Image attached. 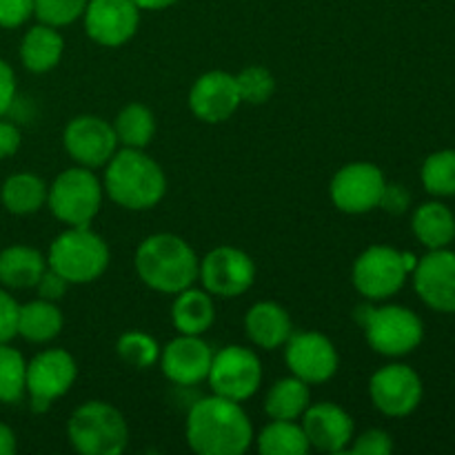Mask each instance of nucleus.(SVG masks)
Instances as JSON below:
<instances>
[{
  "mask_svg": "<svg viewBox=\"0 0 455 455\" xmlns=\"http://www.w3.org/2000/svg\"><path fill=\"white\" fill-rule=\"evenodd\" d=\"M83 18L93 43L102 47H123L140 27V7L133 0H89Z\"/></svg>",
  "mask_w": 455,
  "mask_h": 455,
  "instance_id": "nucleus-16",
  "label": "nucleus"
},
{
  "mask_svg": "<svg viewBox=\"0 0 455 455\" xmlns=\"http://www.w3.org/2000/svg\"><path fill=\"white\" fill-rule=\"evenodd\" d=\"M62 327H65V318H62V311L58 309L56 302L38 298V300L27 302L18 309V336L36 342V345H43V342L60 336Z\"/></svg>",
  "mask_w": 455,
  "mask_h": 455,
  "instance_id": "nucleus-25",
  "label": "nucleus"
},
{
  "mask_svg": "<svg viewBox=\"0 0 455 455\" xmlns=\"http://www.w3.org/2000/svg\"><path fill=\"white\" fill-rule=\"evenodd\" d=\"M247 336L258 349L274 351L287 345L293 333V323L289 311L274 300L256 302L244 315Z\"/></svg>",
  "mask_w": 455,
  "mask_h": 455,
  "instance_id": "nucleus-21",
  "label": "nucleus"
},
{
  "mask_svg": "<svg viewBox=\"0 0 455 455\" xmlns=\"http://www.w3.org/2000/svg\"><path fill=\"white\" fill-rule=\"evenodd\" d=\"M240 100L247 105H265L275 93V78L267 67L251 65L235 74Z\"/></svg>",
  "mask_w": 455,
  "mask_h": 455,
  "instance_id": "nucleus-34",
  "label": "nucleus"
},
{
  "mask_svg": "<svg viewBox=\"0 0 455 455\" xmlns=\"http://www.w3.org/2000/svg\"><path fill=\"white\" fill-rule=\"evenodd\" d=\"M107 191L116 204L129 212H147L164 198L167 178L163 167L142 149H118L105 164Z\"/></svg>",
  "mask_w": 455,
  "mask_h": 455,
  "instance_id": "nucleus-2",
  "label": "nucleus"
},
{
  "mask_svg": "<svg viewBox=\"0 0 455 455\" xmlns=\"http://www.w3.org/2000/svg\"><path fill=\"white\" fill-rule=\"evenodd\" d=\"M422 380L407 364H387L378 369L369 382V395L380 413L389 418H404L422 403Z\"/></svg>",
  "mask_w": 455,
  "mask_h": 455,
  "instance_id": "nucleus-14",
  "label": "nucleus"
},
{
  "mask_svg": "<svg viewBox=\"0 0 455 455\" xmlns=\"http://www.w3.org/2000/svg\"><path fill=\"white\" fill-rule=\"evenodd\" d=\"M76 378H78V364L69 351H40L31 363H27L25 387L31 398V409L36 413L47 411L74 387Z\"/></svg>",
  "mask_w": 455,
  "mask_h": 455,
  "instance_id": "nucleus-10",
  "label": "nucleus"
},
{
  "mask_svg": "<svg viewBox=\"0 0 455 455\" xmlns=\"http://www.w3.org/2000/svg\"><path fill=\"white\" fill-rule=\"evenodd\" d=\"M262 455H307L311 444L298 420H271L258 435Z\"/></svg>",
  "mask_w": 455,
  "mask_h": 455,
  "instance_id": "nucleus-30",
  "label": "nucleus"
},
{
  "mask_svg": "<svg viewBox=\"0 0 455 455\" xmlns=\"http://www.w3.org/2000/svg\"><path fill=\"white\" fill-rule=\"evenodd\" d=\"M133 267L147 287L176 296L198 280L200 260L180 235L154 234L140 243Z\"/></svg>",
  "mask_w": 455,
  "mask_h": 455,
  "instance_id": "nucleus-3",
  "label": "nucleus"
},
{
  "mask_svg": "<svg viewBox=\"0 0 455 455\" xmlns=\"http://www.w3.org/2000/svg\"><path fill=\"white\" fill-rule=\"evenodd\" d=\"M407 275L409 271L403 262V251L387 244H373L364 249L351 271L354 287L367 300H387L395 296L407 283Z\"/></svg>",
  "mask_w": 455,
  "mask_h": 455,
  "instance_id": "nucleus-9",
  "label": "nucleus"
},
{
  "mask_svg": "<svg viewBox=\"0 0 455 455\" xmlns=\"http://www.w3.org/2000/svg\"><path fill=\"white\" fill-rule=\"evenodd\" d=\"M109 247L89 227H69L49 247L47 265L69 284H87L109 267Z\"/></svg>",
  "mask_w": 455,
  "mask_h": 455,
  "instance_id": "nucleus-6",
  "label": "nucleus"
},
{
  "mask_svg": "<svg viewBox=\"0 0 455 455\" xmlns=\"http://www.w3.org/2000/svg\"><path fill=\"white\" fill-rule=\"evenodd\" d=\"M47 269V260L38 249L13 244L0 251V283L12 289L36 287Z\"/></svg>",
  "mask_w": 455,
  "mask_h": 455,
  "instance_id": "nucleus-24",
  "label": "nucleus"
},
{
  "mask_svg": "<svg viewBox=\"0 0 455 455\" xmlns=\"http://www.w3.org/2000/svg\"><path fill=\"white\" fill-rule=\"evenodd\" d=\"M47 185L34 173H16L3 185V204L16 216L40 212L47 203Z\"/></svg>",
  "mask_w": 455,
  "mask_h": 455,
  "instance_id": "nucleus-29",
  "label": "nucleus"
},
{
  "mask_svg": "<svg viewBox=\"0 0 455 455\" xmlns=\"http://www.w3.org/2000/svg\"><path fill=\"white\" fill-rule=\"evenodd\" d=\"M411 229L427 249H444L455 240V216L443 203H425L413 213Z\"/></svg>",
  "mask_w": 455,
  "mask_h": 455,
  "instance_id": "nucleus-27",
  "label": "nucleus"
},
{
  "mask_svg": "<svg viewBox=\"0 0 455 455\" xmlns=\"http://www.w3.org/2000/svg\"><path fill=\"white\" fill-rule=\"evenodd\" d=\"M207 380L216 395L244 403L260 389L262 363L256 351L240 345H229L213 354Z\"/></svg>",
  "mask_w": 455,
  "mask_h": 455,
  "instance_id": "nucleus-8",
  "label": "nucleus"
},
{
  "mask_svg": "<svg viewBox=\"0 0 455 455\" xmlns=\"http://www.w3.org/2000/svg\"><path fill=\"white\" fill-rule=\"evenodd\" d=\"M413 287L427 307L455 314V251L431 249L413 269Z\"/></svg>",
  "mask_w": 455,
  "mask_h": 455,
  "instance_id": "nucleus-17",
  "label": "nucleus"
},
{
  "mask_svg": "<svg viewBox=\"0 0 455 455\" xmlns=\"http://www.w3.org/2000/svg\"><path fill=\"white\" fill-rule=\"evenodd\" d=\"M27 363L20 351L0 345V403H20L27 394Z\"/></svg>",
  "mask_w": 455,
  "mask_h": 455,
  "instance_id": "nucleus-32",
  "label": "nucleus"
},
{
  "mask_svg": "<svg viewBox=\"0 0 455 455\" xmlns=\"http://www.w3.org/2000/svg\"><path fill=\"white\" fill-rule=\"evenodd\" d=\"M36 289H38V296L43 298V300L58 302L62 300V296H65L67 289H69V283H67L58 271H53L52 267L47 265L44 274L40 275V280L36 283Z\"/></svg>",
  "mask_w": 455,
  "mask_h": 455,
  "instance_id": "nucleus-39",
  "label": "nucleus"
},
{
  "mask_svg": "<svg viewBox=\"0 0 455 455\" xmlns=\"http://www.w3.org/2000/svg\"><path fill=\"white\" fill-rule=\"evenodd\" d=\"M311 385L296 376L274 382L267 391L265 411L271 420H298L311 404Z\"/></svg>",
  "mask_w": 455,
  "mask_h": 455,
  "instance_id": "nucleus-26",
  "label": "nucleus"
},
{
  "mask_svg": "<svg viewBox=\"0 0 455 455\" xmlns=\"http://www.w3.org/2000/svg\"><path fill=\"white\" fill-rule=\"evenodd\" d=\"M243 105L235 76L227 71H207L194 83L189 92V109L198 120L218 124L229 120Z\"/></svg>",
  "mask_w": 455,
  "mask_h": 455,
  "instance_id": "nucleus-18",
  "label": "nucleus"
},
{
  "mask_svg": "<svg viewBox=\"0 0 455 455\" xmlns=\"http://www.w3.org/2000/svg\"><path fill=\"white\" fill-rule=\"evenodd\" d=\"M34 13V0H0V27H20Z\"/></svg>",
  "mask_w": 455,
  "mask_h": 455,
  "instance_id": "nucleus-37",
  "label": "nucleus"
},
{
  "mask_svg": "<svg viewBox=\"0 0 455 455\" xmlns=\"http://www.w3.org/2000/svg\"><path fill=\"white\" fill-rule=\"evenodd\" d=\"M409 204H411V196H409V191L404 189L403 185H398V182H387L385 189H382V198L378 207L385 209L387 213L400 216V213L407 212Z\"/></svg>",
  "mask_w": 455,
  "mask_h": 455,
  "instance_id": "nucleus-40",
  "label": "nucleus"
},
{
  "mask_svg": "<svg viewBox=\"0 0 455 455\" xmlns=\"http://www.w3.org/2000/svg\"><path fill=\"white\" fill-rule=\"evenodd\" d=\"M300 425L311 449L323 453L347 451L354 438V420L345 409L333 403L309 404Z\"/></svg>",
  "mask_w": 455,
  "mask_h": 455,
  "instance_id": "nucleus-20",
  "label": "nucleus"
},
{
  "mask_svg": "<svg viewBox=\"0 0 455 455\" xmlns=\"http://www.w3.org/2000/svg\"><path fill=\"white\" fill-rule=\"evenodd\" d=\"M20 147V132L12 123H0V158H9Z\"/></svg>",
  "mask_w": 455,
  "mask_h": 455,
  "instance_id": "nucleus-42",
  "label": "nucleus"
},
{
  "mask_svg": "<svg viewBox=\"0 0 455 455\" xmlns=\"http://www.w3.org/2000/svg\"><path fill=\"white\" fill-rule=\"evenodd\" d=\"M120 360L133 369H149L158 363L160 345L154 336L145 331H127L116 342Z\"/></svg>",
  "mask_w": 455,
  "mask_h": 455,
  "instance_id": "nucleus-33",
  "label": "nucleus"
},
{
  "mask_svg": "<svg viewBox=\"0 0 455 455\" xmlns=\"http://www.w3.org/2000/svg\"><path fill=\"white\" fill-rule=\"evenodd\" d=\"M18 309L9 293L0 289V345H7L13 336H18Z\"/></svg>",
  "mask_w": 455,
  "mask_h": 455,
  "instance_id": "nucleus-38",
  "label": "nucleus"
},
{
  "mask_svg": "<svg viewBox=\"0 0 455 455\" xmlns=\"http://www.w3.org/2000/svg\"><path fill=\"white\" fill-rule=\"evenodd\" d=\"M355 320L364 329L369 347L387 358L411 354L425 338V324L407 307L363 305L355 309Z\"/></svg>",
  "mask_w": 455,
  "mask_h": 455,
  "instance_id": "nucleus-5",
  "label": "nucleus"
},
{
  "mask_svg": "<svg viewBox=\"0 0 455 455\" xmlns=\"http://www.w3.org/2000/svg\"><path fill=\"white\" fill-rule=\"evenodd\" d=\"M16 451V435L7 425H0V455H12Z\"/></svg>",
  "mask_w": 455,
  "mask_h": 455,
  "instance_id": "nucleus-43",
  "label": "nucleus"
},
{
  "mask_svg": "<svg viewBox=\"0 0 455 455\" xmlns=\"http://www.w3.org/2000/svg\"><path fill=\"white\" fill-rule=\"evenodd\" d=\"M49 209L69 227H89L102 207V182L89 167L58 173L47 194Z\"/></svg>",
  "mask_w": 455,
  "mask_h": 455,
  "instance_id": "nucleus-7",
  "label": "nucleus"
},
{
  "mask_svg": "<svg viewBox=\"0 0 455 455\" xmlns=\"http://www.w3.org/2000/svg\"><path fill=\"white\" fill-rule=\"evenodd\" d=\"M62 53H65V40L58 34V27L40 22V25L31 27L25 34V38H22V65L29 71H34V74L52 71L62 60Z\"/></svg>",
  "mask_w": 455,
  "mask_h": 455,
  "instance_id": "nucleus-23",
  "label": "nucleus"
},
{
  "mask_svg": "<svg viewBox=\"0 0 455 455\" xmlns=\"http://www.w3.org/2000/svg\"><path fill=\"white\" fill-rule=\"evenodd\" d=\"M67 435L83 455H120L129 444L127 420L114 404L102 400L80 404L67 422Z\"/></svg>",
  "mask_w": 455,
  "mask_h": 455,
  "instance_id": "nucleus-4",
  "label": "nucleus"
},
{
  "mask_svg": "<svg viewBox=\"0 0 455 455\" xmlns=\"http://www.w3.org/2000/svg\"><path fill=\"white\" fill-rule=\"evenodd\" d=\"M284 349V360L291 376L300 378L307 385H323L331 380L338 371V349L324 333L300 331L291 333Z\"/></svg>",
  "mask_w": 455,
  "mask_h": 455,
  "instance_id": "nucleus-13",
  "label": "nucleus"
},
{
  "mask_svg": "<svg viewBox=\"0 0 455 455\" xmlns=\"http://www.w3.org/2000/svg\"><path fill=\"white\" fill-rule=\"evenodd\" d=\"M198 278L204 291L218 298H238L256 280L251 256L238 247H216L200 260Z\"/></svg>",
  "mask_w": 455,
  "mask_h": 455,
  "instance_id": "nucleus-11",
  "label": "nucleus"
},
{
  "mask_svg": "<svg viewBox=\"0 0 455 455\" xmlns=\"http://www.w3.org/2000/svg\"><path fill=\"white\" fill-rule=\"evenodd\" d=\"M133 3L142 9H147V12H160V9H167L172 7L173 3H178V0H133Z\"/></svg>",
  "mask_w": 455,
  "mask_h": 455,
  "instance_id": "nucleus-44",
  "label": "nucleus"
},
{
  "mask_svg": "<svg viewBox=\"0 0 455 455\" xmlns=\"http://www.w3.org/2000/svg\"><path fill=\"white\" fill-rule=\"evenodd\" d=\"M160 367L169 382L180 387H194L207 380L213 351L200 336H180L160 349Z\"/></svg>",
  "mask_w": 455,
  "mask_h": 455,
  "instance_id": "nucleus-19",
  "label": "nucleus"
},
{
  "mask_svg": "<svg viewBox=\"0 0 455 455\" xmlns=\"http://www.w3.org/2000/svg\"><path fill=\"white\" fill-rule=\"evenodd\" d=\"M185 435L200 455H240L251 447L253 427L240 403L213 394L189 409Z\"/></svg>",
  "mask_w": 455,
  "mask_h": 455,
  "instance_id": "nucleus-1",
  "label": "nucleus"
},
{
  "mask_svg": "<svg viewBox=\"0 0 455 455\" xmlns=\"http://www.w3.org/2000/svg\"><path fill=\"white\" fill-rule=\"evenodd\" d=\"M89 0H34V13L40 22L67 27L84 13Z\"/></svg>",
  "mask_w": 455,
  "mask_h": 455,
  "instance_id": "nucleus-35",
  "label": "nucleus"
},
{
  "mask_svg": "<svg viewBox=\"0 0 455 455\" xmlns=\"http://www.w3.org/2000/svg\"><path fill=\"white\" fill-rule=\"evenodd\" d=\"M216 320V307H213L212 293L204 289L187 287L176 293L172 307V323L185 336H203L209 331Z\"/></svg>",
  "mask_w": 455,
  "mask_h": 455,
  "instance_id": "nucleus-22",
  "label": "nucleus"
},
{
  "mask_svg": "<svg viewBox=\"0 0 455 455\" xmlns=\"http://www.w3.org/2000/svg\"><path fill=\"white\" fill-rule=\"evenodd\" d=\"M387 180L371 163H349L333 176L329 194L342 213L360 216L378 209Z\"/></svg>",
  "mask_w": 455,
  "mask_h": 455,
  "instance_id": "nucleus-12",
  "label": "nucleus"
},
{
  "mask_svg": "<svg viewBox=\"0 0 455 455\" xmlns=\"http://www.w3.org/2000/svg\"><path fill=\"white\" fill-rule=\"evenodd\" d=\"M16 96V78H13L12 67L0 60V116L7 114Z\"/></svg>",
  "mask_w": 455,
  "mask_h": 455,
  "instance_id": "nucleus-41",
  "label": "nucleus"
},
{
  "mask_svg": "<svg viewBox=\"0 0 455 455\" xmlns=\"http://www.w3.org/2000/svg\"><path fill=\"white\" fill-rule=\"evenodd\" d=\"M62 145L80 167L96 169L105 167L118 151V138L114 124L98 116L84 114L69 120L62 133Z\"/></svg>",
  "mask_w": 455,
  "mask_h": 455,
  "instance_id": "nucleus-15",
  "label": "nucleus"
},
{
  "mask_svg": "<svg viewBox=\"0 0 455 455\" xmlns=\"http://www.w3.org/2000/svg\"><path fill=\"white\" fill-rule=\"evenodd\" d=\"M111 124H114L118 145L129 147V149H145L156 136L154 111L140 102H129L127 107H123Z\"/></svg>",
  "mask_w": 455,
  "mask_h": 455,
  "instance_id": "nucleus-28",
  "label": "nucleus"
},
{
  "mask_svg": "<svg viewBox=\"0 0 455 455\" xmlns=\"http://www.w3.org/2000/svg\"><path fill=\"white\" fill-rule=\"evenodd\" d=\"M349 451L354 455H389L394 451V440L387 431H364L360 438H355L354 444H349Z\"/></svg>",
  "mask_w": 455,
  "mask_h": 455,
  "instance_id": "nucleus-36",
  "label": "nucleus"
},
{
  "mask_svg": "<svg viewBox=\"0 0 455 455\" xmlns=\"http://www.w3.org/2000/svg\"><path fill=\"white\" fill-rule=\"evenodd\" d=\"M420 178L431 196H440V198L455 196V149L431 154L422 164Z\"/></svg>",
  "mask_w": 455,
  "mask_h": 455,
  "instance_id": "nucleus-31",
  "label": "nucleus"
}]
</instances>
